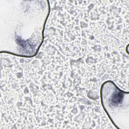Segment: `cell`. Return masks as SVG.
Returning <instances> with one entry per match:
<instances>
[{
    "label": "cell",
    "instance_id": "obj_1",
    "mask_svg": "<svg viewBox=\"0 0 129 129\" xmlns=\"http://www.w3.org/2000/svg\"><path fill=\"white\" fill-rule=\"evenodd\" d=\"M49 1L0 0V52L32 58L44 42Z\"/></svg>",
    "mask_w": 129,
    "mask_h": 129
},
{
    "label": "cell",
    "instance_id": "obj_2",
    "mask_svg": "<svg viewBox=\"0 0 129 129\" xmlns=\"http://www.w3.org/2000/svg\"><path fill=\"white\" fill-rule=\"evenodd\" d=\"M100 95L101 106L113 124L118 129H128V91L120 89L108 80L102 84Z\"/></svg>",
    "mask_w": 129,
    "mask_h": 129
}]
</instances>
